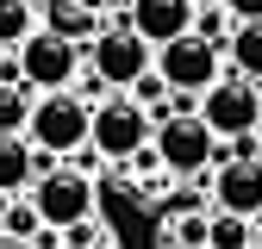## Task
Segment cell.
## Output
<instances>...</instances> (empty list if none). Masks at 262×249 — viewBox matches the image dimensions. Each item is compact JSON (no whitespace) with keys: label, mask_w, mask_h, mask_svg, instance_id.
Segmentation results:
<instances>
[{"label":"cell","mask_w":262,"mask_h":249,"mask_svg":"<svg viewBox=\"0 0 262 249\" xmlns=\"http://www.w3.org/2000/svg\"><path fill=\"white\" fill-rule=\"evenodd\" d=\"M256 249H262V218H256Z\"/></svg>","instance_id":"603a6c76"},{"label":"cell","mask_w":262,"mask_h":249,"mask_svg":"<svg viewBox=\"0 0 262 249\" xmlns=\"http://www.w3.org/2000/svg\"><path fill=\"white\" fill-rule=\"evenodd\" d=\"M200 118L212 124L219 137H244L262 124V93L250 75H219L206 93H200Z\"/></svg>","instance_id":"ba28073f"},{"label":"cell","mask_w":262,"mask_h":249,"mask_svg":"<svg viewBox=\"0 0 262 249\" xmlns=\"http://www.w3.org/2000/svg\"><path fill=\"white\" fill-rule=\"evenodd\" d=\"M31 143L56 162H69L75 150H94V106L81 100L75 87H56V93H38V112H31Z\"/></svg>","instance_id":"7a4b0ae2"},{"label":"cell","mask_w":262,"mask_h":249,"mask_svg":"<svg viewBox=\"0 0 262 249\" xmlns=\"http://www.w3.org/2000/svg\"><path fill=\"white\" fill-rule=\"evenodd\" d=\"M212 206L219 212L262 218V162H250V156H225L219 175H212Z\"/></svg>","instance_id":"9c48e42d"},{"label":"cell","mask_w":262,"mask_h":249,"mask_svg":"<svg viewBox=\"0 0 262 249\" xmlns=\"http://www.w3.org/2000/svg\"><path fill=\"white\" fill-rule=\"evenodd\" d=\"M31 112H38V87L25 75L0 81V137H25L31 131Z\"/></svg>","instance_id":"7c38bea8"},{"label":"cell","mask_w":262,"mask_h":249,"mask_svg":"<svg viewBox=\"0 0 262 249\" xmlns=\"http://www.w3.org/2000/svg\"><path fill=\"white\" fill-rule=\"evenodd\" d=\"M156 156H162V175H206L225 162V150H219V131L200 118V112H162L156 118Z\"/></svg>","instance_id":"3957f363"},{"label":"cell","mask_w":262,"mask_h":249,"mask_svg":"<svg viewBox=\"0 0 262 249\" xmlns=\"http://www.w3.org/2000/svg\"><path fill=\"white\" fill-rule=\"evenodd\" d=\"M193 31L200 38H212V44H231V7H200V19H193Z\"/></svg>","instance_id":"ac0fdd59"},{"label":"cell","mask_w":262,"mask_h":249,"mask_svg":"<svg viewBox=\"0 0 262 249\" xmlns=\"http://www.w3.org/2000/svg\"><path fill=\"white\" fill-rule=\"evenodd\" d=\"M81 56H88V50H81L75 38H62L56 25H38V31L19 44V75L38 87V93H56V87H75Z\"/></svg>","instance_id":"5b68a950"},{"label":"cell","mask_w":262,"mask_h":249,"mask_svg":"<svg viewBox=\"0 0 262 249\" xmlns=\"http://www.w3.org/2000/svg\"><path fill=\"white\" fill-rule=\"evenodd\" d=\"M0 231H7L13 243H25V237H44L50 225L38 218V206H31V193H13V200H7V212H0Z\"/></svg>","instance_id":"2e32d148"},{"label":"cell","mask_w":262,"mask_h":249,"mask_svg":"<svg viewBox=\"0 0 262 249\" xmlns=\"http://www.w3.org/2000/svg\"><path fill=\"white\" fill-rule=\"evenodd\" d=\"M219 56H225V44L187 31V38H169L156 50V69H162V81H169L175 93H206L219 81Z\"/></svg>","instance_id":"52a82bcc"},{"label":"cell","mask_w":262,"mask_h":249,"mask_svg":"<svg viewBox=\"0 0 262 249\" xmlns=\"http://www.w3.org/2000/svg\"><path fill=\"white\" fill-rule=\"evenodd\" d=\"M212 249H256V218L212 206Z\"/></svg>","instance_id":"e0dca14e"},{"label":"cell","mask_w":262,"mask_h":249,"mask_svg":"<svg viewBox=\"0 0 262 249\" xmlns=\"http://www.w3.org/2000/svg\"><path fill=\"white\" fill-rule=\"evenodd\" d=\"M100 237H106V231H100V218H75V225L62 231V243H69V249H94Z\"/></svg>","instance_id":"d6986e66"},{"label":"cell","mask_w":262,"mask_h":249,"mask_svg":"<svg viewBox=\"0 0 262 249\" xmlns=\"http://www.w3.org/2000/svg\"><path fill=\"white\" fill-rule=\"evenodd\" d=\"M31 181H38V150L31 137H0V193H31Z\"/></svg>","instance_id":"8fae6325"},{"label":"cell","mask_w":262,"mask_h":249,"mask_svg":"<svg viewBox=\"0 0 262 249\" xmlns=\"http://www.w3.org/2000/svg\"><path fill=\"white\" fill-rule=\"evenodd\" d=\"M231 7V19H262V0H225Z\"/></svg>","instance_id":"ffe728a7"},{"label":"cell","mask_w":262,"mask_h":249,"mask_svg":"<svg viewBox=\"0 0 262 249\" xmlns=\"http://www.w3.org/2000/svg\"><path fill=\"white\" fill-rule=\"evenodd\" d=\"M50 25L62 31V38H75V44H81V38H94L106 19H100V13H88L81 0H50Z\"/></svg>","instance_id":"9a60e30c"},{"label":"cell","mask_w":262,"mask_h":249,"mask_svg":"<svg viewBox=\"0 0 262 249\" xmlns=\"http://www.w3.org/2000/svg\"><path fill=\"white\" fill-rule=\"evenodd\" d=\"M193 7H225V0H193Z\"/></svg>","instance_id":"7402d4cb"},{"label":"cell","mask_w":262,"mask_h":249,"mask_svg":"<svg viewBox=\"0 0 262 249\" xmlns=\"http://www.w3.org/2000/svg\"><path fill=\"white\" fill-rule=\"evenodd\" d=\"M31 206H38V218L50 231H69L75 218H94V181L81 162H56L44 168L38 181H31Z\"/></svg>","instance_id":"8992f818"},{"label":"cell","mask_w":262,"mask_h":249,"mask_svg":"<svg viewBox=\"0 0 262 249\" xmlns=\"http://www.w3.org/2000/svg\"><path fill=\"white\" fill-rule=\"evenodd\" d=\"M44 25V0H0V50H19Z\"/></svg>","instance_id":"4fadbf2b"},{"label":"cell","mask_w":262,"mask_h":249,"mask_svg":"<svg viewBox=\"0 0 262 249\" xmlns=\"http://www.w3.org/2000/svg\"><path fill=\"white\" fill-rule=\"evenodd\" d=\"M56 249H69V243H56Z\"/></svg>","instance_id":"cb8c5ba5"},{"label":"cell","mask_w":262,"mask_h":249,"mask_svg":"<svg viewBox=\"0 0 262 249\" xmlns=\"http://www.w3.org/2000/svg\"><path fill=\"white\" fill-rule=\"evenodd\" d=\"M131 31H138L144 44H169V38H187L193 31V19H200V7H193V0H131Z\"/></svg>","instance_id":"30bf717a"},{"label":"cell","mask_w":262,"mask_h":249,"mask_svg":"<svg viewBox=\"0 0 262 249\" xmlns=\"http://www.w3.org/2000/svg\"><path fill=\"white\" fill-rule=\"evenodd\" d=\"M225 56H231L237 75L262 81V19H237V31H231V44H225Z\"/></svg>","instance_id":"5bb4252c"},{"label":"cell","mask_w":262,"mask_h":249,"mask_svg":"<svg viewBox=\"0 0 262 249\" xmlns=\"http://www.w3.org/2000/svg\"><path fill=\"white\" fill-rule=\"evenodd\" d=\"M81 7H88V13H100V19H106V7H113V0H81Z\"/></svg>","instance_id":"44dd1931"},{"label":"cell","mask_w":262,"mask_h":249,"mask_svg":"<svg viewBox=\"0 0 262 249\" xmlns=\"http://www.w3.org/2000/svg\"><path fill=\"white\" fill-rule=\"evenodd\" d=\"M88 69L100 75L106 87H131L144 69H156V44H144L138 31H131V19H106L100 31L88 38Z\"/></svg>","instance_id":"277c9868"},{"label":"cell","mask_w":262,"mask_h":249,"mask_svg":"<svg viewBox=\"0 0 262 249\" xmlns=\"http://www.w3.org/2000/svg\"><path fill=\"white\" fill-rule=\"evenodd\" d=\"M150 137H156V112L131 87H113L106 100H94V156L125 168L138 150H150Z\"/></svg>","instance_id":"6da1fadb"}]
</instances>
